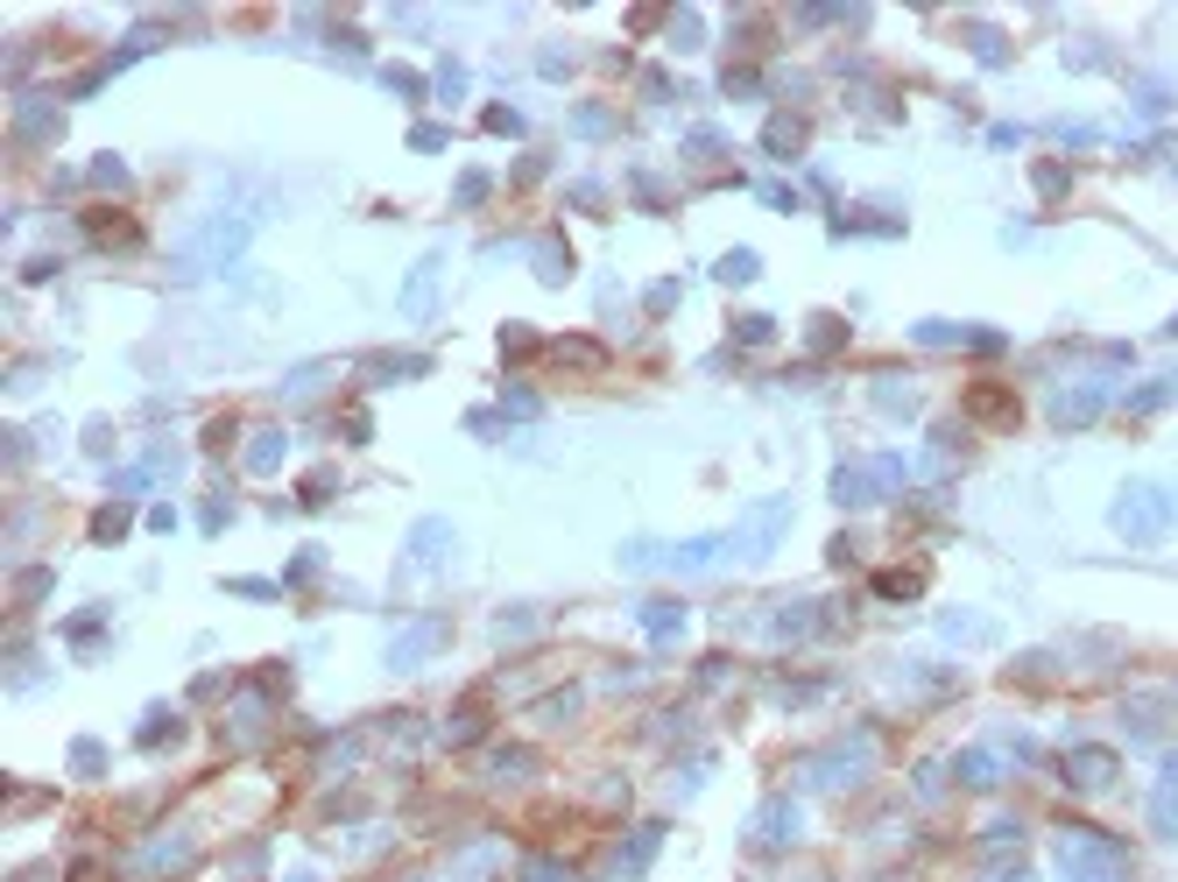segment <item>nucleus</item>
<instances>
[{"label": "nucleus", "instance_id": "1", "mask_svg": "<svg viewBox=\"0 0 1178 882\" xmlns=\"http://www.w3.org/2000/svg\"><path fill=\"white\" fill-rule=\"evenodd\" d=\"M1178 523V488H1157V481H1129L1115 494V530L1129 544H1165Z\"/></svg>", "mask_w": 1178, "mask_h": 882}, {"label": "nucleus", "instance_id": "2", "mask_svg": "<svg viewBox=\"0 0 1178 882\" xmlns=\"http://www.w3.org/2000/svg\"><path fill=\"white\" fill-rule=\"evenodd\" d=\"M1066 861H1073V882H1129V854L1108 833H1087V854L1066 840Z\"/></svg>", "mask_w": 1178, "mask_h": 882}, {"label": "nucleus", "instance_id": "3", "mask_svg": "<svg viewBox=\"0 0 1178 882\" xmlns=\"http://www.w3.org/2000/svg\"><path fill=\"white\" fill-rule=\"evenodd\" d=\"M1115 777V762H1108V749H1079V762H1073V783H1108Z\"/></svg>", "mask_w": 1178, "mask_h": 882}, {"label": "nucleus", "instance_id": "4", "mask_svg": "<svg viewBox=\"0 0 1178 882\" xmlns=\"http://www.w3.org/2000/svg\"><path fill=\"white\" fill-rule=\"evenodd\" d=\"M1165 783H1171V791H1178V756H1171V770H1165Z\"/></svg>", "mask_w": 1178, "mask_h": 882}, {"label": "nucleus", "instance_id": "5", "mask_svg": "<svg viewBox=\"0 0 1178 882\" xmlns=\"http://www.w3.org/2000/svg\"><path fill=\"white\" fill-rule=\"evenodd\" d=\"M1002 882H1031V869H1016V875H1002Z\"/></svg>", "mask_w": 1178, "mask_h": 882}]
</instances>
